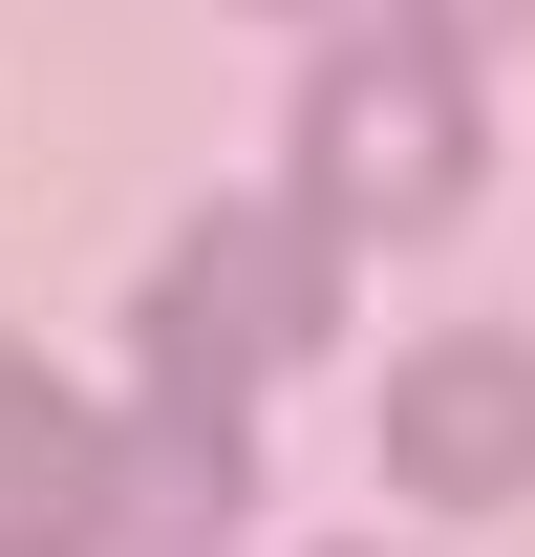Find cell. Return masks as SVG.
Here are the masks:
<instances>
[{"label":"cell","mask_w":535,"mask_h":557,"mask_svg":"<svg viewBox=\"0 0 535 557\" xmlns=\"http://www.w3.org/2000/svg\"><path fill=\"white\" fill-rule=\"evenodd\" d=\"M386 493H428V515H493V493H535V344H407L386 386Z\"/></svg>","instance_id":"3"},{"label":"cell","mask_w":535,"mask_h":557,"mask_svg":"<svg viewBox=\"0 0 535 557\" xmlns=\"http://www.w3.org/2000/svg\"><path fill=\"white\" fill-rule=\"evenodd\" d=\"M86 557H236V408H129L108 429V536Z\"/></svg>","instance_id":"4"},{"label":"cell","mask_w":535,"mask_h":557,"mask_svg":"<svg viewBox=\"0 0 535 557\" xmlns=\"http://www.w3.org/2000/svg\"><path fill=\"white\" fill-rule=\"evenodd\" d=\"M322 322H343V236H300V214H194V236L150 258V408H258Z\"/></svg>","instance_id":"2"},{"label":"cell","mask_w":535,"mask_h":557,"mask_svg":"<svg viewBox=\"0 0 535 557\" xmlns=\"http://www.w3.org/2000/svg\"><path fill=\"white\" fill-rule=\"evenodd\" d=\"M471 214V65L343 44L300 65V236H450Z\"/></svg>","instance_id":"1"},{"label":"cell","mask_w":535,"mask_h":557,"mask_svg":"<svg viewBox=\"0 0 535 557\" xmlns=\"http://www.w3.org/2000/svg\"><path fill=\"white\" fill-rule=\"evenodd\" d=\"M86 536H108V408H65L0 344V557H86Z\"/></svg>","instance_id":"5"},{"label":"cell","mask_w":535,"mask_h":557,"mask_svg":"<svg viewBox=\"0 0 535 557\" xmlns=\"http://www.w3.org/2000/svg\"><path fill=\"white\" fill-rule=\"evenodd\" d=\"M535 0H428V65H450V44H514Z\"/></svg>","instance_id":"6"}]
</instances>
